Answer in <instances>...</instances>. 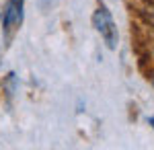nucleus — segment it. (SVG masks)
Returning a JSON list of instances; mask_svg holds the SVG:
<instances>
[{
    "mask_svg": "<svg viewBox=\"0 0 154 150\" xmlns=\"http://www.w3.org/2000/svg\"><path fill=\"white\" fill-rule=\"evenodd\" d=\"M93 25H95L97 31L101 33V37H103V41L107 43V47H109V49H115V47H117V39H119L117 25H115L109 8H107L103 2L99 4V8H97L95 14H93Z\"/></svg>",
    "mask_w": 154,
    "mask_h": 150,
    "instance_id": "f257e3e1",
    "label": "nucleus"
},
{
    "mask_svg": "<svg viewBox=\"0 0 154 150\" xmlns=\"http://www.w3.org/2000/svg\"><path fill=\"white\" fill-rule=\"evenodd\" d=\"M25 0H6L4 12H2V33L6 43H11L14 33L23 25V14H25Z\"/></svg>",
    "mask_w": 154,
    "mask_h": 150,
    "instance_id": "f03ea898",
    "label": "nucleus"
},
{
    "mask_svg": "<svg viewBox=\"0 0 154 150\" xmlns=\"http://www.w3.org/2000/svg\"><path fill=\"white\" fill-rule=\"evenodd\" d=\"M148 123H150V126L154 127V117H148Z\"/></svg>",
    "mask_w": 154,
    "mask_h": 150,
    "instance_id": "7ed1b4c3",
    "label": "nucleus"
}]
</instances>
